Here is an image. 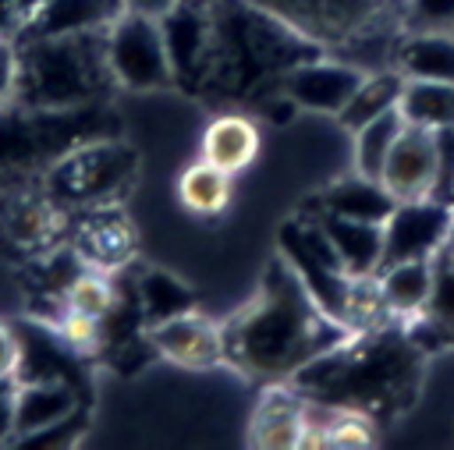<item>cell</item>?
Instances as JSON below:
<instances>
[{"label":"cell","instance_id":"4dcf8cb0","mask_svg":"<svg viewBox=\"0 0 454 450\" xmlns=\"http://www.w3.org/2000/svg\"><path fill=\"white\" fill-rule=\"evenodd\" d=\"M21 372V340L0 322V379Z\"/></svg>","mask_w":454,"mask_h":450},{"label":"cell","instance_id":"8fae6325","mask_svg":"<svg viewBox=\"0 0 454 450\" xmlns=\"http://www.w3.org/2000/svg\"><path fill=\"white\" fill-rule=\"evenodd\" d=\"M365 71L358 64H340V60H305L291 67L280 81V92L294 99L298 110H316V113H340V106L351 99Z\"/></svg>","mask_w":454,"mask_h":450},{"label":"cell","instance_id":"2e32d148","mask_svg":"<svg viewBox=\"0 0 454 450\" xmlns=\"http://www.w3.org/2000/svg\"><path fill=\"white\" fill-rule=\"evenodd\" d=\"M124 0H43V7L21 25V35H74L106 28L124 14Z\"/></svg>","mask_w":454,"mask_h":450},{"label":"cell","instance_id":"4316f807","mask_svg":"<svg viewBox=\"0 0 454 450\" xmlns=\"http://www.w3.org/2000/svg\"><path fill=\"white\" fill-rule=\"evenodd\" d=\"M376 443V425L362 411H344L337 407L330 418V446L337 450H365Z\"/></svg>","mask_w":454,"mask_h":450},{"label":"cell","instance_id":"e575fe53","mask_svg":"<svg viewBox=\"0 0 454 450\" xmlns=\"http://www.w3.org/2000/svg\"><path fill=\"white\" fill-rule=\"evenodd\" d=\"M174 4H177V0H124V7H128V11L149 14V18H160V14H167Z\"/></svg>","mask_w":454,"mask_h":450},{"label":"cell","instance_id":"d4e9b609","mask_svg":"<svg viewBox=\"0 0 454 450\" xmlns=\"http://www.w3.org/2000/svg\"><path fill=\"white\" fill-rule=\"evenodd\" d=\"M181 202L192 209V213H202V216H213L227 206L231 198V174L213 167L209 159H199L192 163L184 174H181Z\"/></svg>","mask_w":454,"mask_h":450},{"label":"cell","instance_id":"8d00e7d4","mask_svg":"<svg viewBox=\"0 0 454 450\" xmlns=\"http://www.w3.org/2000/svg\"><path fill=\"white\" fill-rule=\"evenodd\" d=\"M447 198H450V202H454V177H450V191H447Z\"/></svg>","mask_w":454,"mask_h":450},{"label":"cell","instance_id":"ffe728a7","mask_svg":"<svg viewBox=\"0 0 454 450\" xmlns=\"http://www.w3.org/2000/svg\"><path fill=\"white\" fill-rule=\"evenodd\" d=\"M376 280H380V291H383L390 315L394 319H415V315H422V308L429 301L433 259H404V262L380 266Z\"/></svg>","mask_w":454,"mask_h":450},{"label":"cell","instance_id":"30bf717a","mask_svg":"<svg viewBox=\"0 0 454 450\" xmlns=\"http://www.w3.org/2000/svg\"><path fill=\"white\" fill-rule=\"evenodd\" d=\"M454 223V202L419 198L397 202L383 220V266L404 259H433Z\"/></svg>","mask_w":454,"mask_h":450},{"label":"cell","instance_id":"3957f363","mask_svg":"<svg viewBox=\"0 0 454 450\" xmlns=\"http://www.w3.org/2000/svg\"><path fill=\"white\" fill-rule=\"evenodd\" d=\"M213 53L202 89L241 99L266 81H284V74L316 57V46L287 28L280 18L255 11L241 0H209Z\"/></svg>","mask_w":454,"mask_h":450},{"label":"cell","instance_id":"5b68a950","mask_svg":"<svg viewBox=\"0 0 454 450\" xmlns=\"http://www.w3.org/2000/svg\"><path fill=\"white\" fill-rule=\"evenodd\" d=\"M135 174V156L128 145H114L106 138L82 142L53 159L50 167V195L60 202H103L117 195Z\"/></svg>","mask_w":454,"mask_h":450},{"label":"cell","instance_id":"7a4b0ae2","mask_svg":"<svg viewBox=\"0 0 454 450\" xmlns=\"http://www.w3.org/2000/svg\"><path fill=\"white\" fill-rule=\"evenodd\" d=\"M291 379L309 400L387 418L415 400L422 379V347L408 333L380 326L344 337Z\"/></svg>","mask_w":454,"mask_h":450},{"label":"cell","instance_id":"cb8c5ba5","mask_svg":"<svg viewBox=\"0 0 454 450\" xmlns=\"http://www.w3.org/2000/svg\"><path fill=\"white\" fill-rule=\"evenodd\" d=\"M401 128H404V117L397 113V106L365 120L362 128H355V170L380 181V170H383L387 152H390L394 138L401 135Z\"/></svg>","mask_w":454,"mask_h":450},{"label":"cell","instance_id":"74e56055","mask_svg":"<svg viewBox=\"0 0 454 450\" xmlns=\"http://www.w3.org/2000/svg\"><path fill=\"white\" fill-rule=\"evenodd\" d=\"M206 4H209V0H206Z\"/></svg>","mask_w":454,"mask_h":450},{"label":"cell","instance_id":"d6a6232c","mask_svg":"<svg viewBox=\"0 0 454 450\" xmlns=\"http://www.w3.org/2000/svg\"><path fill=\"white\" fill-rule=\"evenodd\" d=\"M14 71H18L14 46L0 39V106H7L14 99Z\"/></svg>","mask_w":454,"mask_h":450},{"label":"cell","instance_id":"5bb4252c","mask_svg":"<svg viewBox=\"0 0 454 450\" xmlns=\"http://www.w3.org/2000/svg\"><path fill=\"white\" fill-rule=\"evenodd\" d=\"M305 429V397L294 386H273L262 393L252 418V443L266 450H294Z\"/></svg>","mask_w":454,"mask_h":450},{"label":"cell","instance_id":"ac0fdd59","mask_svg":"<svg viewBox=\"0 0 454 450\" xmlns=\"http://www.w3.org/2000/svg\"><path fill=\"white\" fill-rule=\"evenodd\" d=\"M394 206H397L394 195L376 177H365L358 170L351 177H340L337 184H330L319 195V209L323 213L348 216V220H365V223H383Z\"/></svg>","mask_w":454,"mask_h":450},{"label":"cell","instance_id":"ba28073f","mask_svg":"<svg viewBox=\"0 0 454 450\" xmlns=\"http://www.w3.org/2000/svg\"><path fill=\"white\" fill-rule=\"evenodd\" d=\"M160 32L167 43V60L174 81L188 92H199L209 74L213 53V21L206 0H177L167 14H160Z\"/></svg>","mask_w":454,"mask_h":450},{"label":"cell","instance_id":"484cf974","mask_svg":"<svg viewBox=\"0 0 454 450\" xmlns=\"http://www.w3.org/2000/svg\"><path fill=\"white\" fill-rule=\"evenodd\" d=\"M57 223H60L57 206L53 202H43V198H21L4 216L7 237L14 244H21V248H43V244H50L53 234H57Z\"/></svg>","mask_w":454,"mask_h":450},{"label":"cell","instance_id":"836d02e7","mask_svg":"<svg viewBox=\"0 0 454 450\" xmlns=\"http://www.w3.org/2000/svg\"><path fill=\"white\" fill-rule=\"evenodd\" d=\"M21 32V7L18 0H0V39Z\"/></svg>","mask_w":454,"mask_h":450},{"label":"cell","instance_id":"4fadbf2b","mask_svg":"<svg viewBox=\"0 0 454 450\" xmlns=\"http://www.w3.org/2000/svg\"><path fill=\"white\" fill-rule=\"evenodd\" d=\"M319 227L326 230L340 266L348 276H372L383 266V223H365V220H348L316 209Z\"/></svg>","mask_w":454,"mask_h":450},{"label":"cell","instance_id":"f1b7e54d","mask_svg":"<svg viewBox=\"0 0 454 450\" xmlns=\"http://www.w3.org/2000/svg\"><path fill=\"white\" fill-rule=\"evenodd\" d=\"M60 340L71 344L74 351H89L99 344L103 337V326H99V315H89V312H78V308H67L60 315V326H57Z\"/></svg>","mask_w":454,"mask_h":450},{"label":"cell","instance_id":"83f0119b","mask_svg":"<svg viewBox=\"0 0 454 450\" xmlns=\"http://www.w3.org/2000/svg\"><path fill=\"white\" fill-rule=\"evenodd\" d=\"M67 308H78V312H89V315L103 319L114 308V291H110V283L103 276L82 269L67 287Z\"/></svg>","mask_w":454,"mask_h":450},{"label":"cell","instance_id":"277c9868","mask_svg":"<svg viewBox=\"0 0 454 450\" xmlns=\"http://www.w3.org/2000/svg\"><path fill=\"white\" fill-rule=\"evenodd\" d=\"M14 99L35 110L85 106L117 81L106 64V28L74 35H21L14 46Z\"/></svg>","mask_w":454,"mask_h":450},{"label":"cell","instance_id":"9a60e30c","mask_svg":"<svg viewBox=\"0 0 454 450\" xmlns=\"http://www.w3.org/2000/svg\"><path fill=\"white\" fill-rule=\"evenodd\" d=\"M394 67L404 78L450 81L454 85V32L447 28H408L397 39Z\"/></svg>","mask_w":454,"mask_h":450},{"label":"cell","instance_id":"8992f818","mask_svg":"<svg viewBox=\"0 0 454 450\" xmlns=\"http://www.w3.org/2000/svg\"><path fill=\"white\" fill-rule=\"evenodd\" d=\"M280 255L298 273V280L316 298V305L340 322L344 319V298H348L351 276L344 273V266H340V259H337L326 230L319 227L316 213H312V220L309 216H298V220H287L280 227Z\"/></svg>","mask_w":454,"mask_h":450},{"label":"cell","instance_id":"1f68e13d","mask_svg":"<svg viewBox=\"0 0 454 450\" xmlns=\"http://www.w3.org/2000/svg\"><path fill=\"white\" fill-rule=\"evenodd\" d=\"M14 397H18L14 376L0 379V443H4L7 436H14Z\"/></svg>","mask_w":454,"mask_h":450},{"label":"cell","instance_id":"52a82bcc","mask_svg":"<svg viewBox=\"0 0 454 450\" xmlns=\"http://www.w3.org/2000/svg\"><path fill=\"white\" fill-rule=\"evenodd\" d=\"M106 64H110L114 81L124 89L174 85L160 18H149L138 11H124L106 25Z\"/></svg>","mask_w":454,"mask_h":450},{"label":"cell","instance_id":"7c38bea8","mask_svg":"<svg viewBox=\"0 0 454 450\" xmlns=\"http://www.w3.org/2000/svg\"><path fill=\"white\" fill-rule=\"evenodd\" d=\"M149 340L160 354H167L170 361L188 365V369H206V365H216L223 358L220 330L213 322H206L202 315H195V312L156 322L149 330Z\"/></svg>","mask_w":454,"mask_h":450},{"label":"cell","instance_id":"d6986e66","mask_svg":"<svg viewBox=\"0 0 454 450\" xmlns=\"http://www.w3.org/2000/svg\"><path fill=\"white\" fill-rule=\"evenodd\" d=\"M255 152H259V131L245 113H220L202 135V159H209L227 174L245 170L255 159Z\"/></svg>","mask_w":454,"mask_h":450},{"label":"cell","instance_id":"e0dca14e","mask_svg":"<svg viewBox=\"0 0 454 450\" xmlns=\"http://www.w3.org/2000/svg\"><path fill=\"white\" fill-rule=\"evenodd\" d=\"M78 407V393L64 379H32L14 397V436H35Z\"/></svg>","mask_w":454,"mask_h":450},{"label":"cell","instance_id":"d590c367","mask_svg":"<svg viewBox=\"0 0 454 450\" xmlns=\"http://www.w3.org/2000/svg\"><path fill=\"white\" fill-rule=\"evenodd\" d=\"M436 255H443V259H450L454 262V223H450V230H447V237H443V244H440V252Z\"/></svg>","mask_w":454,"mask_h":450},{"label":"cell","instance_id":"603a6c76","mask_svg":"<svg viewBox=\"0 0 454 450\" xmlns=\"http://www.w3.org/2000/svg\"><path fill=\"white\" fill-rule=\"evenodd\" d=\"M135 305H138V315H145V319L156 326V322H163V319H174V315L192 312L195 298H192V291H188L177 276L160 273V269H149V273H142V280H138Z\"/></svg>","mask_w":454,"mask_h":450},{"label":"cell","instance_id":"9c48e42d","mask_svg":"<svg viewBox=\"0 0 454 450\" xmlns=\"http://www.w3.org/2000/svg\"><path fill=\"white\" fill-rule=\"evenodd\" d=\"M380 184L394 195V202L440 198V142L436 131L404 124L394 138L387 163L380 170Z\"/></svg>","mask_w":454,"mask_h":450},{"label":"cell","instance_id":"44dd1931","mask_svg":"<svg viewBox=\"0 0 454 450\" xmlns=\"http://www.w3.org/2000/svg\"><path fill=\"white\" fill-rule=\"evenodd\" d=\"M397 113L404 117V124H415V128H429V131L454 128V85L404 78L397 96Z\"/></svg>","mask_w":454,"mask_h":450},{"label":"cell","instance_id":"f546056e","mask_svg":"<svg viewBox=\"0 0 454 450\" xmlns=\"http://www.w3.org/2000/svg\"><path fill=\"white\" fill-rule=\"evenodd\" d=\"M408 28H447L454 32V0H408Z\"/></svg>","mask_w":454,"mask_h":450},{"label":"cell","instance_id":"7402d4cb","mask_svg":"<svg viewBox=\"0 0 454 450\" xmlns=\"http://www.w3.org/2000/svg\"><path fill=\"white\" fill-rule=\"evenodd\" d=\"M401 85H404V74H401L394 64L383 67V71H365V78L358 81V89L351 92V99L340 106L337 120H340L348 131L362 128L365 120H372V117H380V113H387V110L397 106Z\"/></svg>","mask_w":454,"mask_h":450},{"label":"cell","instance_id":"6da1fadb","mask_svg":"<svg viewBox=\"0 0 454 450\" xmlns=\"http://www.w3.org/2000/svg\"><path fill=\"white\" fill-rule=\"evenodd\" d=\"M344 337L351 330L316 305L287 259L270 262L259 294L220 330L223 358L262 379H291Z\"/></svg>","mask_w":454,"mask_h":450}]
</instances>
